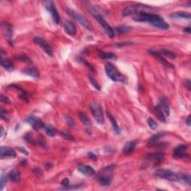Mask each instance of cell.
<instances>
[{
  "mask_svg": "<svg viewBox=\"0 0 191 191\" xmlns=\"http://www.w3.org/2000/svg\"><path fill=\"white\" fill-rule=\"evenodd\" d=\"M23 72H24L25 74L34 78H38L39 76H40L38 70L34 66H29L28 68L25 69V70H23Z\"/></svg>",
  "mask_w": 191,
  "mask_h": 191,
  "instance_id": "obj_19",
  "label": "cell"
},
{
  "mask_svg": "<svg viewBox=\"0 0 191 191\" xmlns=\"http://www.w3.org/2000/svg\"><path fill=\"white\" fill-rule=\"evenodd\" d=\"M108 118H109L110 121H111V123L112 124V126H113L114 132L117 134V135L120 134V129H119V125H118V124L117 123V120H116V119L114 118V116L111 115V114H108Z\"/></svg>",
  "mask_w": 191,
  "mask_h": 191,
  "instance_id": "obj_26",
  "label": "cell"
},
{
  "mask_svg": "<svg viewBox=\"0 0 191 191\" xmlns=\"http://www.w3.org/2000/svg\"><path fill=\"white\" fill-rule=\"evenodd\" d=\"M24 139H25V141H26L27 142H29V143H31V144L35 145V144H34V143H35L34 140V138H33L32 137H31V135H30V134H27V135H25L24 136Z\"/></svg>",
  "mask_w": 191,
  "mask_h": 191,
  "instance_id": "obj_35",
  "label": "cell"
},
{
  "mask_svg": "<svg viewBox=\"0 0 191 191\" xmlns=\"http://www.w3.org/2000/svg\"><path fill=\"white\" fill-rule=\"evenodd\" d=\"M90 109H91L92 114L93 115L94 118H95L96 120L97 121L98 123L99 124H103L105 123L102 108L99 103H96V102L92 103L91 105H90Z\"/></svg>",
  "mask_w": 191,
  "mask_h": 191,
  "instance_id": "obj_8",
  "label": "cell"
},
{
  "mask_svg": "<svg viewBox=\"0 0 191 191\" xmlns=\"http://www.w3.org/2000/svg\"><path fill=\"white\" fill-rule=\"evenodd\" d=\"M64 27L65 31H66L68 34L71 35V36L76 34V28L72 22L69 20H65L64 23Z\"/></svg>",
  "mask_w": 191,
  "mask_h": 191,
  "instance_id": "obj_17",
  "label": "cell"
},
{
  "mask_svg": "<svg viewBox=\"0 0 191 191\" xmlns=\"http://www.w3.org/2000/svg\"><path fill=\"white\" fill-rule=\"evenodd\" d=\"M68 13L75 19V20L77 21L80 25H82V26H84V28L88 29V30L89 31L93 30V28L92 25L90 24V22L82 14L76 12V11H72V10H68Z\"/></svg>",
  "mask_w": 191,
  "mask_h": 191,
  "instance_id": "obj_7",
  "label": "cell"
},
{
  "mask_svg": "<svg viewBox=\"0 0 191 191\" xmlns=\"http://www.w3.org/2000/svg\"><path fill=\"white\" fill-rule=\"evenodd\" d=\"M18 149H19V151H22V152L23 153V154H25V155H28L29 152L26 150H25V149H23V148H18Z\"/></svg>",
  "mask_w": 191,
  "mask_h": 191,
  "instance_id": "obj_47",
  "label": "cell"
},
{
  "mask_svg": "<svg viewBox=\"0 0 191 191\" xmlns=\"http://www.w3.org/2000/svg\"><path fill=\"white\" fill-rule=\"evenodd\" d=\"M88 157H89L90 158H91L92 160H93V161L97 160V157H96V155L95 154H93V152L88 153Z\"/></svg>",
  "mask_w": 191,
  "mask_h": 191,
  "instance_id": "obj_42",
  "label": "cell"
},
{
  "mask_svg": "<svg viewBox=\"0 0 191 191\" xmlns=\"http://www.w3.org/2000/svg\"><path fill=\"white\" fill-rule=\"evenodd\" d=\"M78 116H79L80 120L82 121V123H83L85 126H87V127L91 126L92 125L91 121H90L89 117H88L85 114L83 113V112H80L79 114H78Z\"/></svg>",
  "mask_w": 191,
  "mask_h": 191,
  "instance_id": "obj_27",
  "label": "cell"
},
{
  "mask_svg": "<svg viewBox=\"0 0 191 191\" xmlns=\"http://www.w3.org/2000/svg\"><path fill=\"white\" fill-rule=\"evenodd\" d=\"M45 131H46V135L49 137H55L57 134V130L55 127H53L52 125H49L45 127Z\"/></svg>",
  "mask_w": 191,
  "mask_h": 191,
  "instance_id": "obj_28",
  "label": "cell"
},
{
  "mask_svg": "<svg viewBox=\"0 0 191 191\" xmlns=\"http://www.w3.org/2000/svg\"><path fill=\"white\" fill-rule=\"evenodd\" d=\"M88 79H89V82H90V84H91L96 90H102V88H101V86L99 85V84L98 83V82L92 77V76H89V77H88Z\"/></svg>",
  "mask_w": 191,
  "mask_h": 191,
  "instance_id": "obj_31",
  "label": "cell"
},
{
  "mask_svg": "<svg viewBox=\"0 0 191 191\" xmlns=\"http://www.w3.org/2000/svg\"><path fill=\"white\" fill-rule=\"evenodd\" d=\"M86 8H88V11H89V12L93 15V17L99 22V23L102 28H103L104 31H105V32L106 33V34H107L110 38H113L114 35H115V34H114V29H112L111 27L108 24V23L105 21V19L103 18V17H102L99 12H98V11L95 8V7H93V5H90V4H88V5H86Z\"/></svg>",
  "mask_w": 191,
  "mask_h": 191,
  "instance_id": "obj_3",
  "label": "cell"
},
{
  "mask_svg": "<svg viewBox=\"0 0 191 191\" xmlns=\"http://www.w3.org/2000/svg\"><path fill=\"white\" fill-rule=\"evenodd\" d=\"M61 137H63V138L68 140V141H73L74 140L73 137H72V136L66 131H63L61 133Z\"/></svg>",
  "mask_w": 191,
  "mask_h": 191,
  "instance_id": "obj_33",
  "label": "cell"
},
{
  "mask_svg": "<svg viewBox=\"0 0 191 191\" xmlns=\"http://www.w3.org/2000/svg\"><path fill=\"white\" fill-rule=\"evenodd\" d=\"M133 19L136 22L149 23L152 26L161 29H169L168 23H166L162 17L155 13L148 12H141L133 16Z\"/></svg>",
  "mask_w": 191,
  "mask_h": 191,
  "instance_id": "obj_1",
  "label": "cell"
},
{
  "mask_svg": "<svg viewBox=\"0 0 191 191\" xmlns=\"http://www.w3.org/2000/svg\"><path fill=\"white\" fill-rule=\"evenodd\" d=\"M1 129H2V131H1V137H3V132H4V129L3 127L1 128Z\"/></svg>",
  "mask_w": 191,
  "mask_h": 191,
  "instance_id": "obj_49",
  "label": "cell"
},
{
  "mask_svg": "<svg viewBox=\"0 0 191 191\" xmlns=\"http://www.w3.org/2000/svg\"><path fill=\"white\" fill-rule=\"evenodd\" d=\"M0 100H1V102H3V103L5 104H11V99H10L7 96L3 95V94H1V96H0Z\"/></svg>",
  "mask_w": 191,
  "mask_h": 191,
  "instance_id": "obj_34",
  "label": "cell"
},
{
  "mask_svg": "<svg viewBox=\"0 0 191 191\" xmlns=\"http://www.w3.org/2000/svg\"><path fill=\"white\" fill-rule=\"evenodd\" d=\"M17 58L19 59V60H21V61H25V62H29V61H30V60H29V58H27V57L25 56H19Z\"/></svg>",
  "mask_w": 191,
  "mask_h": 191,
  "instance_id": "obj_41",
  "label": "cell"
},
{
  "mask_svg": "<svg viewBox=\"0 0 191 191\" xmlns=\"http://www.w3.org/2000/svg\"><path fill=\"white\" fill-rule=\"evenodd\" d=\"M38 143L40 146H45V141L43 139V137H40V138L38 140Z\"/></svg>",
  "mask_w": 191,
  "mask_h": 191,
  "instance_id": "obj_45",
  "label": "cell"
},
{
  "mask_svg": "<svg viewBox=\"0 0 191 191\" xmlns=\"http://www.w3.org/2000/svg\"><path fill=\"white\" fill-rule=\"evenodd\" d=\"M147 123H148L149 126L151 128L152 130H155L157 128V124L156 122L154 120V119L151 117L148 118V119H147Z\"/></svg>",
  "mask_w": 191,
  "mask_h": 191,
  "instance_id": "obj_32",
  "label": "cell"
},
{
  "mask_svg": "<svg viewBox=\"0 0 191 191\" xmlns=\"http://www.w3.org/2000/svg\"><path fill=\"white\" fill-rule=\"evenodd\" d=\"M161 55H163V56L168 57L170 58H176V53L171 52L170 50H161L160 52H159Z\"/></svg>",
  "mask_w": 191,
  "mask_h": 191,
  "instance_id": "obj_30",
  "label": "cell"
},
{
  "mask_svg": "<svg viewBox=\"0 0 191 191\" xmlns=\"http://www.w3.org/2000/svg\"><path fill=\"white\" fill-rule=\"evenodd\" d=\"M163 135H164V134L163 133H157L156 135H153L148 141V146L152 147L155 146V145H157V141H158L159 139H160L161 137H162Z\"/></svg>",
  "mask_w": 191,
  "mask_h": 191,
  "instance_id": "obj_22",
  "label": "cell"
},
{
  "mask_svg": "<svg viewBox=\"0 0 191 191\" xmlns=\"http://www.w3.org/2000/svg\"><path fill=\"white\" fill-rule=\"evenodd\" d=\"M151 9L150 7L147 6V5H141V4H138V5H129L126 8H125L123 11V15L124 17H128V16L135 15L137 13L141 12H146V11Z\"/></svg>",
  "mask_w": 191,
  "mask_h": 191,
  "instance_id": "obj_6",
  "label": "cell"
},
{
  "mask_svg": "<svg viewBox=\"0 0 191 191\" xmlns=\"http://www.w3.org/2000/svg\"><path fill=\"white\" fill-rule=\"evenodd\" d=\"M113 167L108 166L103 168L97 175V180L102 186H109L113 178Z\"/></svg>",
  "mask_w": 191,
  "mask_h": 191,
  "instance_id": "obj_4",
  "label": "cell"
},
{
  "mask_svg": "<svg viewBox=\"0 0 191 191\" xmlns=\"http://www.w3.org/2000/svg\"><path fill=\"white\" fill-rule=\"evenodd\" d=\"M128 29H129V28L127 26H121V27H119V28H117V29L118 31H123V32H125V31H127Z\"/></svg>",
  "mask_w": 191,
  "mask_h": 191,
  "instance_id": "obj_43",
  "label": "cell"
},
{
  "mask_svg": "<svg viewBox=\"0 0 191 191\" xmlns=\"http://www.w3.org/2000/svg\"><path fill=\"white\" fill-rule=\"evenodd\" d=\"M154 111L155 114H156L157 117L158 118L159 120L162 122V123H166V116L163 114L162 109H161L160 106L157 105L156 107H155Z\"/></svg>",
  "mask_w": 191,
  "mask_h": 191,
  "instance_id": "obj_25",
  "label": "cell"
},
{
  "mask_svg": "<svg viewBox=\"0 0 191 191\" xmlns=\"http://www.w3.org/2000/svg\"><path fill=\"white\" fill-rule=\"evenodd\" d=\"M100 58L103 60H108V59H116L117 56L112 52H101L100 53Z\"/></svg>",
  "mask_w": 191,
  "mask_h": 191,
  "instance_id": "obj_29",
  "label": "cell"
},
{
  "mask_svg": "<svg viewBox=\"0 0 191 191\" xmlns=\"http://www.w3.org/2000/svg\"><path fill=\"white\" fill-rule=\"evenodd\" d=\"M107 76L112 81L117 82H125V77L122 75L118 69L112 64H107L105 66Z\"/></svg>",
  "mask_w": 191,
  "mask_h": 191,
  "instance_id": "obj_5",
  "label": "cell"
},
{
  "mask_svg": "<svg viewBox=\"0 0 191 191\" xmlns=\"http://www.w3.org/2000/svg\"><path fill=\"white\" fill-rule=\"evenodd\" d=\"M2 30L3 33L9 43L11 41V38L13 37V26L10 23H8L6 22H3L2 23Z\"/></svg>",
  "mask_w": 191,
  "mask_h": 191,
  "instance_id": "obj_13",
  "label": "cell"
},
{
  "mask_svg": "<svg viewBox=\"0 0 191 191\" xmlns=\"http://www.w3.org/2000/svg\"><path fill=\"white\" fill-rule=\"evenodd\" d=\"M25 122H27L29 124H30L33 129L35 131H39L41 129L45 127L44 123L40 118L35 117V116H29L25 119Z\"/></svg>",
  "mask_w": 191,
  "mask_h": 191,
  "instance_id": "obj_10",
  "label": "cell"
},
{
  "mask_svg": "<svg viewBox=\"0 0 191 191\" xmlns=\"http://www.w3.org/2000/svg\"><path fill=\"white\" fill-rule=\"evenodd\" d=\"M1 66L8 71H12L13 70V64L11 60L8 58L1 59Z\"/></svg>",
  "mask_w": 191,
  "mask_h": 191,
  "instance_id": "obj_23",
  "label": "cell"
},
{
  "mask_svg": "<svg viewBox=\"0 0 191 191\" xmlns=\"http://www.w3.org/2000/svg\"><path fill=\"white\" fill-rule=\"evenodd\" d=\"M61 184L62 186H64V188L65 187H67L70 185V180H69L68 178H65L61 181Z\"/></svg>",
  "mask_w": 191,
  "mask_h": 191,
  "instance_id": "obj_39",
  "label": "cell"
},
{
  "mask_svg": "<svg viewBox=\"0 0 191 191\" xmlns=\"http://www.w3.org/2000/svg\"><path fill=\"white\" fill-rule=\"evenodd\" d=\"M184 31H187V32L188 33H190V27H189V28H186V29H184Z\"/></svg>",
  "mask_w": 191,
  "mask_h": 191,
  "instance_id": "obj_48",
  "label": "cell"
},
{
  "mask_svg": "<svg viewBox=\"0 0 191 191\" xmlns=\"http://www.w3.org/2000/svg\"><path fill=\"white\" fill-rule=\"evenodd\" d=\"M0 114H1V118L4 120H7L8 119V114L6 111H5V110H1V112H0Z\"/></svg>",
  "mask_w": 191,
  "mask_h": 191,
  "instance_id": "obj_38",
  "label": "cell"
},
{
  "mask_svg": "<svg viewBox=\"0 0 191 191\" xmlns=\"http://www.w3.org/2000/svg\"><path fill=\"white\" fill-rule=\"evenodd\" d=\"M170 17L175 19H190V13L184 11H178L170 14Z\"/></svg>",
  "mask_w": 191,
  "mask_h": 191,
  "instance_id": "obj_24",
  "label": "cell"
},
{
  "mask_svg": "<svg viewBox=\"0 0 191 191\" xmlns=\"http://www.w3.org/2000/svg\"><path fill=\"white\" fill-rule=\"evenodd\" d=\"M19 97H20L22 99L25 100V101H28L29 98V95L26 92L23 91V90H21L20 94H19Z\"/></svg>",
  "mask_w": 191,
  "mask_h": 191,
  "instance_id": "obj_36",
  "label": "cell"
},
{
  "mask_svg": "<svg viewBox=\"0 0 191 191\" xmlns=\"http://www.w3.org/2000/svg\"><path fill=\"white\" fill-rule=\"evenodd\" d=\"M184 85L185 86V88H188V90H190V80H185L184 82Z\"/></svg>",
  "mask_w": 191,
  "mask_h": 191,
  "instance_id": "obj_40",
  "label": "cell"
},
{
  "mask_svg": "<svg viewBox=\"0 0 191 191\" xmlns=\"http://www.w3.org/2000/svg\"><path fill=\"white\" fill-rule=\"evenodd\" d=\"M34 43H36L37 45H39V46L41 47V49H42L49 56L53 57V51L52 48H51L50 45L47 43V42L44 39L39 37H35L34 38Z\"/></svg>",
  "mask_w": 191,
  "mask_h": 191,
  "instance_id": "obj_11",
  "label": "cell"
},
{
  "mask_svg": "<svg viewBox=\"0 0 191 191\" xmlns=\"http://www.w3.org/2000/svg\"><path fill=\"white\" fill-rule=\"evenodd\" d=\"M78 170L84 176H94L96 173L94 169L91 166H89V165H81L78 167Z\"/></svg>",
  "mask_w": 191,
  "mask_h": 191,
  "instance_id": "obj_15",
  "label": "cell"
},
{
  "mask_svg": "<svg viewBox=\"0 0 191 191\" xmlns=\"http://www.w3.org/2000/svg\"><path fill=\"white\" fill-rule=\"evenodd\" d=\"M188 149V145L181 144L175 148L173 151V156L176 158H183L187 155V151Z\"/></svg>",
  "mask_w": 191,
  "mask_h": 191,
  "instance_id": "obj_12",
  "label": "cell"
},
{
  "mask_svg": "<svg viewBox=\"0 0 191 191\" xmlns=\"http://www.w3.org/2000/svg\"><path fill=\"white\" fill-rule=\"evenodd\" d=\"M0 155H1L2 158H4V157H15L17 154L12 148L8 146H2L0 149Z\"/></svg>",
  "mask_w": 191,
  "mask_h": 191,
  "instance_id": "obj_14",
  "label": "cell"
},
{
  "mask_svg": "<svg viewBox=\"0 0 191 191\" xmlns=\"http://www.w3.org/2000/svg\"><path fill=\"white\" fill-rule=\"evenodd\" d=\"M5 176H4L3 175H2V176H1V190H3V189L4 184H5Z\"/></svg>",
  "mask_w": 191,
  "mask_h": 191,
  "instance_id": "obj_44",
  "label": "cell"
},
{
  "mask_svg": "<svg viewBox=\"0 0 191 191\" xmlns=\"http://www.w3.org/2000/svg\"><path fill=\"white\" fill-rule=\"evenodd\" d=\"M159 106H160L161 109L163 112V114H165L166 117H169L170 116V106H169L168 102L166 99H162L161 100L160 103H159Z\"/></svg>",
  "mask_w": 191,
  "mask_h": 191,
  "instance_id": "obj_21",
  "label": "cell"
},
{
  "mask_svg": "<svg viewBox=\"0 0 191 191\" xmlns=\"http://www.w3.org/2000/svg\"><path fill=\"white\" fill-rule=\"evenodd\" d=\"M8 178L12 182L17 183L20 179V172L17 169H13L8 173Z\"/></svg>",
  "mask_w": 191,
  "mask_h": 191,
  "instance_id": "obj_20",
  "label": "cell"
},
{
  "mask_svg": "<svg viewBox=\"0 0 191 191\" xmlns=\"http://www.w3.org/2000/svg\"><path fill=\"white\" fill-rule=\"evenodd\" d=\"M43 5H44V7L46 8V9L51 13L53 20H54L55 23H56L57 25L59 24V23H60V19H61L60 15H59L58 11L56 10V7H55L54 4H53L52 2V1H45V2H43Z\"/></svg>",
  "mask_w": 191,
  "mask_h": 191,
  "instance_id": "obj_9",
  "label": "cell"
},
{
  "mask_svg": "<svg viewBox=\"0 0 191 191\" xmlns=\"http://www.w3.org/2000/svg\"><path fill=\"white\" fill-rule=\"evenodd\" d=\"M136 146H137V141H131L127 142L123 147V153L125 155H130L135 150Z\"/></svg>",
  "mask_w": 191,
  "mask_h": 191,
  "instance_id": "obj_16",
  "label": "cell"
},
{
  "mask_svg": "<svg viewBox=\"0 0 191 191\" xmlns=\"http://www.w3.org/2000/svg\"><path fill=\"white\" fill-rule=\"evenodd\" d=\"M155 176L159 178H164L166 180L171 181V182H183L190 184V177L188 174L184 173L174 172L170 170L165 169H158L154 172Z\"/></svg>",
  "mask_w": 191,
  "mask_h": 191,
  "instance_id": "obj_2",
  "label": "cell"
},
{
  "mask_svg": "<svg viewBox=\"0 0 191 191\" xmlns=\"http://www.w3.org/2000/svg\"><path fill=\"white\" fill-rule=\"evenodd\" d=\"M65 118H66V123H67L68 125H70V127H74L75 122H74L73 119H72V118L69 117V116H66V117Z\"/></svg>",
  "mask_w": 191,
  "mask_h": 191,
  "instance_id": "obj_37",
  "label": "cell"
},
{
  "mask_svg": "<svg viewBox=\"0 0 191 191\" xmlns=\"http://www.w3.org/2000/svg\"><path fill=\"white\" fill-rule=\"evenodd\" d=\"M149 53H151L152 56H154L155 58H156L157 59V61H158L159 62L161 63L163 66H165L166 67H168V68H172V65L170 64V62L167 61V60H165L164 58H163L162 56L160 54L159 52H153V51H149Z\"/></svg>",
  "mask_w": 191,
  "mask_h": 191,
  "instance_id": "obj_18",
  "label": "cell"
},
{
  "mask_svg": "<svg viewBox=\"0 0 191 191\" xmlns=\"http://www.w3.org/2000/svg\"><path fill=\"white\" fill-rule=\"evenodd\" d=\"M187 125H188V126H190L191 125V119H190V115H189L188 118H187V121H186Z\"/></svg>",
  "mask_w": 191,
  "mask_h": 191,
  "instance_id": "obj_46",
  "label": "cell"
}]
</instances>
